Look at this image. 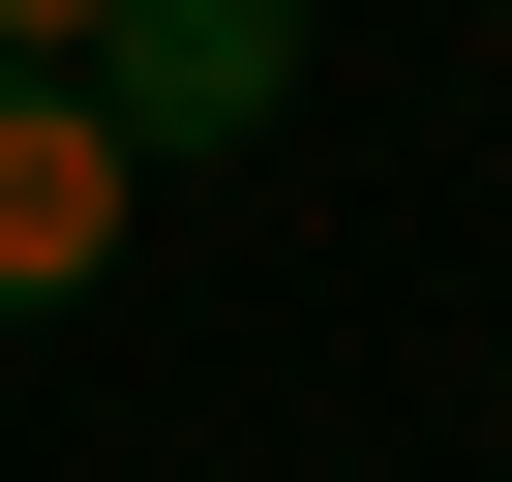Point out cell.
<instances>
[{"label":"cell","instance_id":"obj_2","mask_svg":"<svg viewBox=\"0 0 512 482\" xmlns=\"http://www.w3.org/2000/svg\"><path fill=\"white\" fill-rule=\"evenodd\" d=\"M121 121H91V61H0V332H61L91 272H121Z\"/></svg>","mask_w":512,"mask_h":482},{"label":"cell","instance_id":"obj_3","mask_svg":"<svg viewBox=\"0 0 512 482\" xmlns=\"http://www.w3.org/2000/svg\"><path fill=\"white\" fill-rule=\"evenodd\" d=\"M91 31H121V0H0V61H91Z\"/></svg>","mask_w":512,"mask_h":482},{"label":"cell","instance_id":"obj_1","mask_svg":"<svg viewBox=\"0 0 512 482\" xmlns=\"http://www.w3.org/2000/svg\"><path fill=\"white\" fill-rule=\"evenodd\" d=\"M272 91H302V0H121V31H91V121H121V181H181V151H272Z\"/></svg>","mask_w":512,"mask_h":482}]
</instances>
